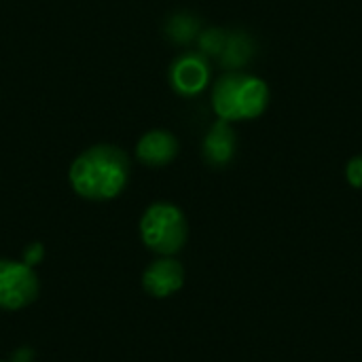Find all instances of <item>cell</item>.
Returning a JSON list of instances; mask_svg holds the SVG:
<instances>
[{
	"label": "cell",
	"mask_w": 362,
	"mask_h": 362,
	"mask_svg": "<svg viewBox=\"0 0 362 362\" xmlns=\"http://www.w3.org/2000/svg\"><path fill=\"white\" fill-rule=\"evenodd\" d=\"M42 257H45V248H42V244H30L25 250H23V263L25 265H30V267H34V265H38L40 261H42Z\"/></svg>",
	"instance_id": "13"
},
{
	"label": "cell",
	"mask_w": 362,
	"mask_h": 362,
	"mask_svg": "<svg viewBox=\"0 0 362 362\" xmlns=\"http://www.w3.org/2000/svg\"><path fill=\"white\" fill-rule=\"evenodd\" d=\"M178 138L168 129H148L136 142V159L146 168L170 165L178 157Z\"/></svg>",
	"instance_id": "8"
},
{
	"label": "cell",
	"mask_w": 362,
	"mask_h": 362,
	"mask_svg": "<svg viewBox=\"0 0 362 362\" xmlns=\"http://www.w3.org/2000/svg\"><path fill=\"white\" fill-rule=\"evenodd\" d=\"M182 284H185V267L172 257H161L153 261L142 274V286L146 295L155 299L172 297L182 288Z\"/></svg>",
	"instance_id": "6"
},
{
	"label": "cell",
	"mask_w": 362,
	"mask_h": 362,
	"mask_svg": "<svg viewBox=\"0 0 362 362\" xmlns=\"http://www.w3.org/2000/svg\"><path fill=\"white\" fill-rule=\"evenodd\" d=\"M140 238L155 255L174 257L189 240V223L185 212L170 202L151 204L140 218Z\"/></svg>",
	"instance_id": "3"
},
{
	"label": "cell",
	"mask_w": 362,
	"mask_h": 362,
	"mask_svg": "<svg viewBox=\"0 0 362 362\" xmlns=\"http://www.w3.org/2000/svg\"><path fill=\"white\" fill-rule=\"evenodd\" d=\"M40 284L34 267L23 261L0 259V310L17 312L32 305L38 297Z\"/></svg>",
	"instance_id": "4"
},
{
	"label": "cell",
	"mask_w": 362,
	"mask_h": 362,
	"mask_svg": "<svg viewBox=\"0 0 362 362\" xmlns=\"http://www.w3.org/2000/svg\"><path fill=\"white\" fill-rule=\"evenodd\" d=\"M0 362H4V361H0Z\"/></svg>",
	"instance_id": "14"
},
{
	"label": "cell",
	"mask_w": 362,
	"mask_h": 362,
	"mask_svg": "<svg viewBox=\"0 0 362 362\" xmlns=\"http://www.w3.org/2000/svg\"><path fill=\"white\" fill-rule=\"evenodd\" d=\"M132 174L129 157L115 144H93L78 153L68 170L72 191L87 202H110L119 197Z\"/></svg>",
	"instance_id": "1"
},
{
	"label": "cell",
	"mask_w": 362,
	"mask_h": 362,
	"mask_svg": "<svg viewBox=\"0 0 362 362\" xmlns=\"http://www.w3.org/2000/svg\"><path fill=\"white\" fill-rule=\"evenodd\" d=\"M202 32V21L193 13H174L165 23V34L176 45H189L197 40Z\"/></svg>",
	"instance_id": "10"
},
{
	"label": "cell",
	"mask_w": 362,
	"mask_h": 362,
	"mask_svg": "<svg viewBox=\"0 0 362 362\" xmlns=\"http://www.w3.org/2000/svg\"><path fill=\"white\" fill-rule=\"evenodd\" d=\"M238 151V134L229 121L216 119L204 136L202 157L210 168H225L233 161Z\"/></svg>",
	"instance_id": "7"
},
{
	"label": "cell",
	"mask_w": 362,
	"mask_h": 362,
	"mask_svg": "<svg viewBox=\"0 0 362 362\" xmlns=\"http://www.w3.org/2000/svg\"><path fill=\"white\" fill-rule=\"evenodd\" d=\"M225 38H227V30H223V28L202 30L197 36L199 53H204L206 57H218L225 47Z\"/></svg>",
	"instance_id": "11"
},
{
	"label": "cell",
	"mask_w": 362,
	"mask_h": 362,
	"mask_svg": "<svg viewBox=\"0 0 362 362\" xmlns=\"http://www.w3.org/2000/svg\"><path fill=\"white\" fill-rule=\"evenodd\" d=\"M168 78L174 93L195 98L210 85V62L199 51H185L172 62Z\"/></svg>",
	"instance_id": "5"
},
{
	"label": "cell",
	"mask_w": 362,
	"mask_h": 362,
	"mask_svg": "<svg viewBox=\"0 0 362 362\" xmlns=\"http://www.w3.org/2000/svg\"><path fill=\"white\" fill-rule=\"evenodd\" d=\"M346 178L354 189H362V155H356L346 165Z\"/></svg>",
	"instance_id": "12"
},
{
	"label": "cell",
	"mask_w": 362,
	"mask_h": 362,
	"mask_svg": "<svg viewBox=\"0 0 362 362\" xmlns=\"http://www.w3.org/2000/svg\"><path fill=\"white\" fill-rule=\"evenodd\" d=\"M257 45L252 40V36L244 30H227V38H225V47L221 51V55L216 57L218 64L229 72V70H242L244 66H248L255 57Z\"/></svg>",
	"instance_id": "9"
},
{
	"label": "cell",
	"mask_w": 362,
	"mask_h": 362,
	"mask_svg": "<svg viewBox=\"0 0 362 362\" xmlns=\"http://www.w3.org/2000/svg\"><path fill=\"white\" fill-rule=\"evenodd\" d=\"M269 98L267 83L244 70H229L212 85V110L229 123L261 117L269 106Z\"/></svg>",
	"instance_id": "2"
}]
</instances>
